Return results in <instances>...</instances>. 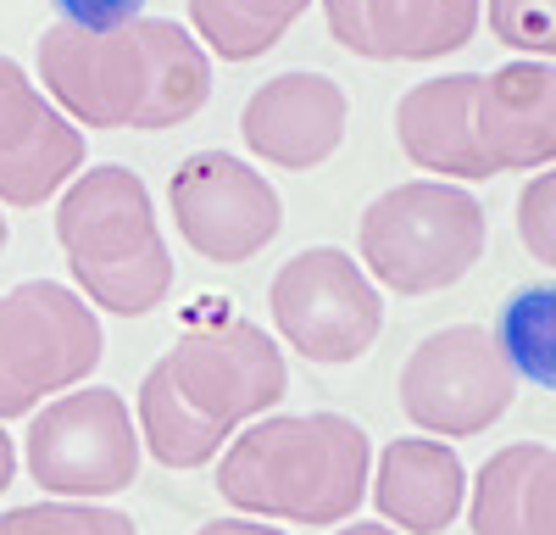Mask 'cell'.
<instances>
[{
	"label": "cell",
	"instance_id": "obj_10",
	"mask_svg": "<svg viewBox=\"0 0 556 535\" xmlns=\"http://www.w3.org/2000/svg\"><path fill=\"white\" fill-rule=\"evenodd\" d=\"M167 207L178 240L206 262L240 268L262 257L285 229V201L273 178L228 151H190L167 178Z\"/></svg>",
	"mask_w": 556,
	"mask_h": 535
},
{
	"label": "cell",
	"instance_id": "obj_6",
	"mask_svg": "<svg viewBox=\"0 0 556 535\" xmlns=\"http://www.w3.org/2000/svg\"><path fill=\"white\" fill-rule=\"evenodd\" d=\"M106 351L101 319L73 285L23 279L0 290V424L39 413L96 374Z\"/></svg>",
	"mask_w": 556,
	"mask_h": 535
},
{
	"label": "cell",
	"instance_id": "obj_13",
	"mask_svg": "<svg viewBox=\"0 0 556 535\" xmlns=\"http://www.w3.org/2000/svg\"><path fill=\"white\" fill-rule=\"evenodd\" d=\"M345 123H351L345 89L329 73L290 67V73H273L267 84H256L245 96V107H240V140L267 167L306 173V167L329 162L340 151Z\"/></svg>",
	"mask_w": 556,
	"mask_h": 535
},
{
	"label": "cell",
	"instance_id": "obj_25",
	"mask_svg": "<svg viewBox=\"0 0 556 535\" xmlns=\"http://www.w3.org/2000/svg\"><path fill=\"white\" fill-rule=\"evenodd\" d=\"M334 535H401V530H390V524H362V519H351L345 530H334Z\"/></svg>",
	"mask_w": 556,
	"mask_h": 535
},
{
	"label": "cell",
	"instance_id": "obj_20",
	"mask_svg": "<svg viewBox=\"0 0 556 535\" xmlns=\"http://www.w3.org/2000/svg\"><path fill=\"white\" fill-rule=\"evenodd\" d=\"M484 23L495 45L518 51L523 62L556 57V0H484Z\"/></svg>",
	"mask_w": 556,
	"mask_h": 535
},
{
	"label": "cell",
	"instance_id": "obj_12",
	"mask_svg": "<svg viewBox=\"0 0 556 535\" xmlns=\"http://www.w3.org/2000/svg\"><path fill=\"white\" fill-rule=\"evenodd\" d=\"M84 173V128H73L56 101L0 57V207H45Z\"/></svg>",
	"mask_w": 556,
	"mask_h": 535
},
{
	"label": "cell",
	"instance_id": "obj_7",
	"mask_svg": "<svg viewBox=\"0 0 556 535\" xmlns=\"http://www.w3.org/2000/svg\"><path fill=\"white\" fill-rule=\"evenodd\" d=\"M139 424L128 401L106 385H78L28 413L23 469L56 502H106L139 474Z\"/></svg>",
	"mask_w": 556,
	"mask_h": 535
},
{
	"label": "cell",
	"instance_id": "obj_8",
	"mask_svg": "<svg viewBox=\"0 0 556 535\" xmlns=\"http://www.w3.org/2000/svg\"><path fill=\"white\" fill-rule=\"evenodd\" d=\"M273 329L290 351L317 369H345L374 351L384 329V296L362 274V262L340 246H306L278 262L267 285Z\"/></svg>",
	"mask_w": 556,
	"mask_h": 535
},
{
	"label": "cell",
	"instance_id": "obj_2",
	"mask_svg": "<svg viewBox=\"0 0 556 535\" xmlns=\"http://www.w3.org/2000/svg\"><path fill=\"white\" fill-rule=\"evenodd\" d=\"M39 84L73 128L156 134L212 101V57L173 17H134L106 34L51 23L39 34Z\"/></svg>",
	"mask_w": 556,
	"mask_h": 535
},
{
	"label": "cell",
	"instance_id": "obj_24",
	"mask_svg": "<svg viewBox=\"0 0 556 535\" xmlns=\"http://www.w3.org/2000/svg\"><path fill=\"white\" fill-rule=\"evenodd\" d=\"M12 480H17V440L7 435V424H0V497H7Z\"/></svg>",
	"mask_w": 556,
	"mask_h": 535
},
{
	"label": "cell",
	"instance_id": "obj_26",
	"mask_svg": "<svg viewBox=\"0 0 556 535\" xmlns=\"http://www.w3.org/2000/svg\"><path fill=\"white\" fill-rule=\"evenodd\" d=\"M7 240H12V223H7V207H0V251H7Z\"/></svg>",
	"mask_w": 556,
	"mask_h": 535
},
{
	"label": "cell",
	"instance_id": "obj_17",
	"mask_svg": "<svg viewBox=\"0 0 556 535\" xmlns=\"http://www.w3.org/2000/svg\"><path fill=\"white\" fill-rule=\"evenodd\" d=\"M312 0H190V34L206 57L256 62L285 39Z\"/></svg>",
	"mask_w": 556,
	"mask_h": 535
},
{
	"label": "cell",
	"instance_id": "obj_21",
	"mask_svg": "<svg viewBox=\"0 0 556 535\" xmlns=\"http://www.w3.org/2000/svg\"><path fill=\"white\" fill-rule=\"evenodd\" d=\"M518 240L540 268H556V167L529 173L518 190Z\"/></svg>",
	"mask_w": 556,
	"mask_h": 535
},
{
	"label": "cell",
	"instance_id": "obj_11",
	"mask_svg": "<svg viewBox=\"0 0 556 535\" xmlns=\"http://www.w3.org/2000/svg\"><path fill=\"white\" fill-rule=\"evenodd\" d=\"M462 140L473 178L556 167V62L518 57L495 73H468Z\"/></svg>",
	"mask_w": 556,
	"mask_h": 535
},
{
	"label": "cell",
	"instance_id": "obj_1",
	"mask_svg": "<svg viewBox=\"0 0 556 535\" xmlns=\"http://www.w3.org/2000/svg\"><path fill=\"white\" fill-rule=\"evenodd\" d=\"M228 307L235 301L206 296L184 335L139 380V446L167 469H201L223 458V446L245 424L267 419L290 390L278 340Z\"/></svg>",
	"mask_w": 556,
	"mask_h": 535
},
{
	"label": "cell",
	"instance_id": "obj_15",
	"mask_svg": "<svg viewBox=\"0 0 556 535\" xmlns=\"http://www.w3.org/2000/svg\"><path fill=\"white\" fill-rule=\"evenodd\" d=\"M367 497L401 535H445L456 513L468 508V469H462L451 440L406 435L379 452Z\"/></svg>",
	"mask_w": 556,
	"mask_h": 535
},
{
	"label": "cell",
	"instance_id": "obj_18",
	"mask_svg": "<svg viewBox=\"0 0 556 535\" xmlns=\"http://www.w3.org/2000/svg\"><path fill=\"white\" fill-rule=\"evenodd\" d=\"M495 346L518 380L556 390V285H523L518 296H506Z\"/></svg>",
	"mask_w": 556,
	"mask_h": 535
},
{
	"label": "cell",
	"instance_id": "obj_4",
	"mask_svg": "<svg viewBox=\"0 0 556 535\" xmlns=\"http://www.w3.org/2000/svg\"><path fill=\"white\" fill-rule=\"evenodd\" d=\"M56 246L73 290L117 319H146L173 290V251L146 178L123 162L84 167L56 201Z\"/></svg>",
	"mask_w": 556,
	"mask_h": 535
},
{
	"label": "cell",
	"instance_id": "obj_23",
	"mask_svg": "<svg viewBox=\"0 0 556 535\" xmlns=\"http://www.w3.org/2000/svg\"><path fill=\"white\" fill-rule=\"evenodd\" d=\"M195 535H285V530H273L262 519H206Z\"/></svg>",
	"mask_w": 556,
	"mask_h": 535
},
{
	"label": "cell",
	"instance_id": "obj_22",
	"mask_svg": "<svg viewBox=\"0 0 556 535\" xmlns=\"http://www.w3.org/2000/svg\"><path fill=\"white\" fill-rule=\"evenodd\" d=\"M56 23L67 28H84V34H106V28H123L134 17H146V0H56Z\"/></svg>",
	"mask_w": 556,
	"mask_h": 535
},
{
	"label": "cell",
	"instance_id": "obj_19",
	"mask_svg": "<svg viewBox=\"0 0 556 535\" xmlns=\"http://www.w3.org/2000/svg\"><path fill=\"white\" fill-rule=\"evenodd\" d=\"M0 535H139V524L112 502H23L0 513Z\"/></svg>",
	"mask_w": 556,
	"mask_h": 535
},
{
	"label": "cell",
	"instance_id": "obj_9",
	"mask_svg": "<svg viewBox=\"0 0 556 535\" xmlns=\"http://www.w3.org/2000/svg\"><path fill=\"white\" fill-rule=\"evenodd\" d=\"M395 396L401 413L429 440H468L506 419L518 396V374L506 369L484 324H445L406 351Z\"/></svg>",
	"mask_w": 556,
	"mask_h": 535
},
{
	"label": "cell",
	"instance_id": "obj_3",
	"mask_svg": "<svg viewBox=\"0 0 556 535\" xmlns=\"http://www.w3.org/2000/svg\"><path fill=\"white\" fill-rule=\"evenodd\" d=\"M367 480L374 440L345 413H267L228 440L217 463L223 502L262 524H351Z\"/></svg>",
	"mask_w": 556,
	"mask_h": 535
},
{
	"label": "cell",
	"instance_id": "obj_5",
	"mask_svg": "<svg viewBox=\"0 0 556 535\" xmlns=\"http://www.w3.org/2000/svg\"><path fill=\"white\" fill-rule=\"evenodd\" d=\"M490 217L473 190L445 178H406L367 201L356 223L362 274L395 296L451 290L484 262Z\"/></svg>",
	"mask_w": 556,
	"mask_h": 535
},
{
	"label": "cell",
	"instance_id": "obj_14",
	"mask_svg": "<svg viewBox=\"0 0 556 535\" xmlns=\"http://www.w3.org/2000/svg\"><path fill=\"white\" fill-rule=\"evenodd\" d=\"M323 23L362 62H440L473 45L484 0H323Z\"/></svg>",
	"mask_w": 556,
	"mask_h": 535
},
{
	"label": "cell",
	"instance_id": "obj_16",
	"mask_svg": "<svg viewBox=\"0 0 556 535\" xmlns=\"http://www.w3.org/2000/svg\"><path fill=\"white\" fill-rule=\"evenodd\" d=\"M473 535H556V446L513 440L468 485Z\"/></svg>",
	"mask_w": 556,
	"mask_h": 535
}]
</instances>
